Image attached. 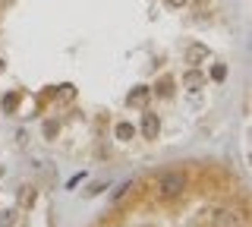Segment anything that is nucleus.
<instances>
[{
    "mask_svg": "<svg viewBox=\"0 0 252 227\" xmlns=\"http://www.w3.org/2000/svg\"><path fill=\"white\" fill-rule=\"evenodd\" d=\"M183 189H186V173L180 170H161L155 180V196L161 199V202H177V199L183 196Z\"/></svg>",
    "mask_w": 252,
    "mask_h": 227,
    "instance_id": "f257e3e1",
    "label": "nucleus"
},
{
    "mask_svg": "<svg viewBox=\"0 0 252 227\" xmlns=\"http://www.w3.org/2000/svg\"><path fill=\"white\" fill-rule=\"evenodd\" d=\"M202 221L205 227H246V218L227 205H208L202 211Z\"/></svg>",
    "mask_w": 252,
    "mask_h": 227,
    "instance_id": "f03ea898",
    "label": "nucleus"
},
{
    "mask_svg": "<svg viewBox=\"0 0 252 227\" xmlns=\"http://www.w3.org/2000/svg\"><path fill=\"white\" fill-rule=\"evenodd\" d=\"M208 57H211V51L205 48V44H198V41H196V44H189V48H186V54H183V60H186L189 66H202Z\"/></svg>",
    "mask_w": 252,
    "mask_h": 227,
    "instance_id": "7ed1b4c3",
    "label": "nucleus"
},
{
    "mask_svg": "<svg viewBox=\"0 0 252 227\" xmlns=\"http://www.w3.org/2000/svg\"><path fill=\"white\" fill-rule=\"evenodd\" d=\"M205 85V73L198 70V66H189L186 73H183V89H189V92H198Z\"/></svg>",
    "mask_w": 252,
    "mask_h": 227,
    "instance_id": "20e7f679",
    "label": "nucleus"
},
{
    "mask_svg": "<svg viewBox=\"0 0 252 227\" xmlns=\"http://www.w3.org/2000/svg\"><path fill=\"white\" fill-rule=\"evenodd\" d=\"M148 95H151L148 85H136V89L126 95V104H129V108H145V104H148Z\"/></svg>",
    "mask_w": 252,
    "mask_h": 227,
    "instance_id": "39448f33",
    "label": "nucleus"
},
{
    "mask_svg": "<svg viewBox=\"0 0 252 227\" xmlns=\"http://www.w3.org/2000/svg\"><path fill=\"white\" fill-rule=\"evenodd\" d=\"M158 130H161V120H158V114L145 111V114H142V136H145V139H155Z\"/></svg>",
    "mask_w": 252,
    "mask_h": 227,
    "instance_id": "423d86ee",
    "label": "nucleus"
},
{
    "mask_svg": "<svg viewBox=\"0 0 252 227\" xmlns=\"http://www.w3.org/2000/svg\"><path fill=\"white\" fill-rule=\"evenodd\" d=\"M35 186H19V205H22V208H32V205H35Z\"/></svg>",
    "mask_w": 252,
    "mask_h": 227,
    "instance_id": "0eeeda50",
    "label": "nucleus"
},
{
    "mask_svg": "<svg viewBox=\"0 0 252 227\" xmlns=\"http://www.w3.org/2000/svg\"><path fill=\"white\" fill-rule=\"evenodd\" d=\"M19 101H22V92H10V95H3V111L6 114H16V108H19Z\"/></svg>",
    "mask_w": 252,
    "mask_h": 227,
    "instance_id": "6e6552de",
    "label": "nucleus"
},
{
    "mask_svg": "<svg viewBox=\"0 0 252 227\" xmlns=\"http://www.w3.org/2000/svg\"><path fill=\"white\" fill-rule=\"evenodd\" d=\"M132 136H136V126H132V123H126V120L117 123V139H120V142H129Z\"/></svg>",
    "mask_w": 252,
    "mask_h": 227,
    "instance_id": "1a4fd4ad",
    "label": "nucleus"
},
{
    "mask_svg": "<svg viewBox=\"0 0 252 227\" xmlns=\"http://www.w3.org/2000/svg\"><path fill=\"white\" fill-rule=\"evenodd\" d=\"M16 221H19L16 208H3V211H0V227H16Z\"/></svg>",
    "mask_w": 252,
    "mask_h": 227,
    "instance_id": "9d476101",
    "label": "nucleus"
},
{
    "mask_svg": "<svg viewBox=\"0 0 252 227\" xmlns=\"http://www.w3.org/2000/svg\"><path fill=\"white\" fill-rule=\"evenodd\" d=\"M72 95H76V89H72V85H60V89L54 92L57 101H72Z\"/></svg>",
    "mask_w": 252,
    "mask_h": 227,
    "instance_id": "9b49d317",
    "label": "nucleus"
},
{
    "mask_svg": "<svg viewBox=\"0 0 252 227\" xmlns=\"http://www.w3.org/2000/svg\"><path fill=\"white\" fill-rule=\"evenodd\" d=\"M158 95H161V98L174 95V79H161V82H158Z\"/></svg>",
    "mask_w": 252,
    "mask_h": 227,
    "instance_id": "f8f14e48",
    "label": "nucleus"
},
{
    "mask_svg": "<svg viewBox=\"0 0 252 227\" xmlns=\"http://www.w3.org/2000/svg\"><path fill=\"white\" fill-rule=\"evenodd\" d=\"M211 79H215V82H224V79H227V66H224V63H211Z\"/></svg>",
    "mask_w": 252,
    "mask_h": 227,
    "instance_id": "ddd939ff",
    "label": "nucleus"
},
{
    "mask_svg": "<svg viewBox=\"0 0 252 227\" xmlns=\"http://www.w3.org/2000/svg\"><path fill=\"white\" fill-rule=\"evenodd\" d=\"M132 189V183H120V186H117V189H114V196H110V199H114V202H120V199L126 196V192H129Z\"/></svg>",
    "mask_w": 252,
    "mask_h": 227,
    "instance_id": "4468645a",
    "label": "nucleus"
},
{
    "mask_svg": "<svg viewBox=\"0 0 252 227\" xmlns=\"http://www.w3.org/2000/svg\"><path fill=\"white\" fill-rule=\"evenodd\" d=\"M101 189H108V183H91L89 189H85V196H98Z\"/></svg>",
    "mask_w": 252,
    "mask_h": 227,
    "instance_id": "2eb2a0df",
    "label": "nucleus"
},
{
    "mask_svg": "<svg viewBox=\"0 0 252 227\" xmlns=\"http://www.w3.org/2000/svg\"><path fill=\"white\" fill-rule=\"evenodd\" d=\"M54 136H57V123L48 120V123H44V139H54Z\"/></svg>",
    "mask_w": 252,
    "mask_h": 227,
    "instance_id": "dca6fc26",
    "label": "nucleus"
},
{
    "mask_svg": "<svg viewBox=\"0 0 252 227\" xmlns=\"http://www.w3.org/2000/svg\"><path fill=\"white\" fill-rule=\"evenodd\" d=\"M164 3H167V6H170V10H183V6H186V3H189V0H164Z\"/></svg>",
    "mask_w": 252,
    "mask_h": 227,
    "instance_id": "f3484780",
    "label": "nucleus"
},
{
    "mask_svg": "<svg viewBox=\"0 0 252 227\" xmlns=\"http://www.w3.org/2000/svg\"><path fill=\"white\" fill-rule=\"evenodd\" d=\"M3 70H6V63H3V57H0V76H3Z\"/></svg>",
    "mask_w": 252,
    "mask_h": 227,
    "instance_id": "a211bd4d",
    "label": "nucleus"
},
{
    "mask_svg": "<svg viewBox=\"0 0 252 227\" xmlns=\"http://www.w3.org/2000/svg\"><path fill=\"white\" fill-rule=\"evenodd\" d=\"M3 173H6V170H3V164H0V180H3Z\"/></svg>",
    "mask_w": 252,
    "mask_h": 227,
    "instance_id": "6ab92c4d",
    "label": "nucleus"
}]
</instances>
